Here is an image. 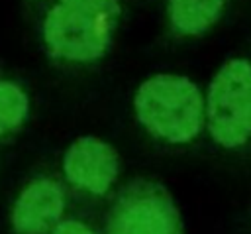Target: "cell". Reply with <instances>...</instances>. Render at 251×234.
<instances>
[{"label": "cell", "mask_w": 251, "mask_h": 234, "mask_svg": "<svg viewBox=\"0 0 251 234\" xmlns=\"http://www.w3.org/2000/svg\"><path fill=\"white\" fill-rule=\"evenodd\" d=\"M141 126L169 144L194 140L204 124L200 88L182 75H155L143 81L133 98Z\"/></svg>", "instance_id": "cell-1"}, {"label": "cell", "mask_w": 251, "mask_h": 234, "mask_svg": "<svg viewBox=\"0 0 251 234\" xmlns=\"http://www.w3.org/2000/svg\"><path fill=\"white\" fill-rule=\"evenodd\" d=\"M118 18L53 2L41 22L43 45L57 61L75 65L94 63L106 55Z\"/></svg>", "instance_id": "cell-2"}, {"label": "cell", "mask_w": 251, "mask_h": 234, "mask_svg": "<svg viewBox=\"0 0 251 234\" xmlns=\"http://www.w3.org/2000/svg\"><path fill=\"white\" fill-rule=\"evenodd\" d=\"M206 126L216 144L227 149L251 140V63L229 59L214 75L204 106Z\"/></svg>", "instance_id": "cell-3"}, {"label": "cell", "mask_w": 251, "mask_h": 234, "mask_svg": "<svg viewBox=\"0 0 251 234\" xmlns=\"http://www.w3.org/2000/svg\"><path fill=\"white\" fill-rule=\"evenodd\" d=\"M106 234H184L171 193L157 181L133 179L114 199Z\"/></svg>", "instance_id": "cell-4"}, {"label": "cell", "mask_w": 251, "mask_h": 234, "mask_svg": "<svg viewBox=\"0 0 251 234\" xmlns=\"http://www.w3.org/2000/svg\"><path fill=\"white\" fill-rule=\"evenodd\" d=\"M67 181L90 195H106L120 173L118 151L94 136L76 138L63 157Z\"/></svg>", "instance_id": "cell-5"}, {"label": "cell", "mask_w": 251, "mask_h": 234, "mask_svg": "<svg viewBox=\"0 0 251 234\" xmlns=\"http://www.w3.org/2000/svg\"><path fill=\"white\" fill-rule=\"evenodd\" d=\"M63 187L55 179L39 177L20 191L10 212V222L16 234H49L63 218Z\"/></svg>", "instance_id": "cell-6"}, {"label": "cell", "mask_w": 251, "mask_h": 234, "mask_svg": "<svg viewBox=\"0 0 251 234\" xmlns=\"http://www.w3.org/2000/svg\"><path fill=\"white\" fill-rule=\"evenodd\" d=\"M229 0H165L167 24L176 37H198L220 22Z\"/></svg>", "instance_id": "cell-7"}, {"label": "cell", "mask_w": 251, "mask_h": 234, "mask_svg": "<svg viewBox=\"0 0 251 234\" xmlns=\"http://www.w3.org/2000/svg\"><path fill=\"white\" fill-rule=\"evenodd\" d=\"M29 98L14 81H0V136H6L25 122Z\"/></svg>", "instance_id": "cell-8"}, {"label": "cell", "mask_w": 251, "mask_h": 234, "mask_svg": "<svg viewBox=\"0 0 251 234\" xmlns=\"http://www.w3.org/2000/svg\"><path fill=\"white\" fill-rule=\"evenodd\" d=\"M65 6L88 10V12H100V14H114L120 16V0H55Z\"/></svg>", "instance_id": "cell-9"}, {"label": "cell", "mask_w": 251, "mask_h": 234, "mask_svg": "<svg viewBox=\"0 0 251 234\" xmlns=\"http://www.w3.org/2000/svg\"><path fill=\"white\" fill-rule=\"evenodd\" d=\"M49 234H96L88 224H84L82 220L76 218H61L51 230Z\"/></svg>", "instance_id": "cell-10"}]
</instances>
